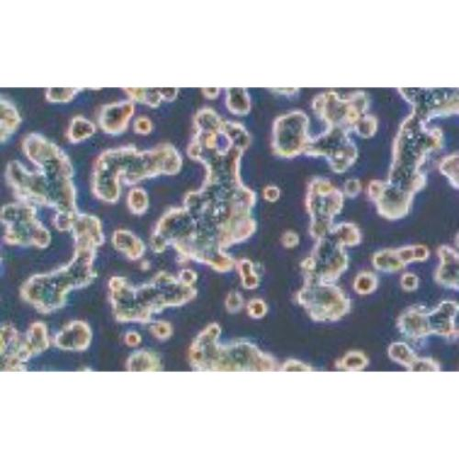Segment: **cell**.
Wrapping results in <instances>:
<instances>
[{
    "label": "cell",
    "instance_id": "obj_24",
    "mask_svg": "<svg viewBox=\"0 0 459 459\" xmlns=\"http://www.w3.org/2000/svg\"><path fill=\"white\" fill-rule=\"evenodd\" d=\"M127 204L132 213L144 214L147 211L149 204L147 192L142 189H132L129 193Z\"/></svg>",
    "mask_w": 459,
    "mask_h": 459
},
{
    "label": "cell",
    "instance_id": "obj_27",
    "mask_svg": "<svg viewBox=\"0 0 459 459\" xmlns=\"http://www.w3.org/2000/svg\"><path fill=\"white\" fill-rule=\"evenodd\" d=\"M411 372H438L440 371V365L436 361L431 359H418L417 362L414 364Z\"/></svg>",
    "mask_w": 459,
    "mask_h": 459
},
{
    "label": "cell",
    "instance_id": "obj_28",
    "mask_svg": "<svg viewBox=\"0 0 459 459\" xmlns=\"http://www.w3.org/2000/svg\"><path fill=\"white\" fill-rule=\"evenodd\" d=\"M401 286L407 292L416 291L419 287V278L413 273L403 274L401 278Z\"/></svg>",
    "mask_w": 459,
    "mask_h": 459
},
{
    "label": "cell",
    "instance_id": "obj_18",
    "mask_svg": "<svg viewBox=\"0 0 459 459\" xmlns=\"http://www.w3.org/2000/svg\"><path fill=\"white\" fill-rule=\"evenodd\" d=\"M372 264L376 270L385 273H394L406 267L401 259L399 248L384 249L376 252L373 256Z\"/></svg>",
    "mask_w": 459,
    "mask_h": 459
},
{
    "label": "cell",
    "instance_id": "obj_31",
    "mask_svg": "<svg viewBox=\"0 0 459 459\" xmlns=\"http://www.w3.org/2000/svg\"><path fill=\"white\" fill-rule=\"evenodd\" d=\"M361 184L359 180L349 179L346 183V194L348 198H354L359 194L361 191Z\"/></svg>",
    "mask_w": 459,
    "mask_h": 459
},
{
    "label": "cell",
    "instance_id": "obj_14",
    "mask_svg": "<svg viewBox=\"0 0 459 459\" xmlns=\"http://www.w3.org/2000/svg\"><path fill=\"white\" fill-rule=\"evenodd\" d=\"M440 265L436 271V281L445 289H459V255L449 246H441L438 250Z\"/></svg>",
    "mask_w": 459,
    "mask_h": 459
},
{
    "label": "cell",
    "instance_id": "obj_15",
    "mask_svg": "<svg viewBox=\"0 0 459 459\" xmlns=\"http://www.w3.org/2000/svg\"><path fill=\"white\" fill-rule=\"evenodd\" d=\"M91 341V331L83 322H73L56 337L57 346L65 349L82 350L88 347Z\"/></svg>",
    "mask_w": 459,
    "mask_h": 459
},
{
    "label": "cell",
    "instance_id": "obj_19",
    "mask_svg": "<svg viewBox=\"0 0 459 459\" xmlns=\"http://www.w3.org/2000/svg\"><path fill=\"white\" fill-rule=\"evenodd\" d=\"M21 119L17 109L7 100H1V142H5L17 131Z\"/></svg>",
    "mask_w": 459,
    "mask_h": 459
},
{
    "label": "cell",
    "instance_id": "obj_5",
    "mask_svg": "<svg viewBox=\"0 0 459 459\" xmlns=\"http://www.w3.org/2000/svg\"><path fill=\"white\" fill-rule=\"evenodd\" d=\"M110 290L114 315L122 322H147L153 313L182 305L196 295L191 286L166 273L140 287H132L125 278L115 277L110 281Z\"/></svg>",
    "mask_w": 459,
    "mask_h": 459
},
{
    "label": "cell",
    "instance_id": "obj_13",
    "mask_svg": "<svg viewBox=\"0 0 459 459\" xmlns=\"http://www.w3.org/2000/svg\"><path fill=\"white\" fill-rule=\"evenodd\" d=\"M134 106L130 101L110 104L103 107L100 116V126L107 134L118 135L128 127L134 115Z\"/></svg>",
    "mask_w": 459,
    "mask_h": 459
},
{
    "label": "cell",
    "instance_id": "obj_34",
    "mask_svg": "<svg viewBox=\"0 0 459 459\" xmlns=\"http://www.w3.org/2000/svg\"><path fill=\"white\" fill-rule=\"evenodd\" d=\"M265 198L268 199V201H275L280 198V191L275 186H269L265 189Z\"/></svg>",
    "mask_w": 459,
    "mask_h": 459
},
{
    "label": "cell",
    "instance_id": "obj_17",
    "mask_svg": "<svg viewBox=\"0 0 459 459\" xmlns=\"http://www.w3.org/2000/svg\"><path fill=\"white\" fill-rule=\"evenodd\" d=\"M126 93L132 97V100L140 101L148 104V105L157 107L159 105L162 100H172L175 99L177 88H125Z\"/></svg>",
    "mask_w": 459,
    "mask_h": 459
},
{
    "label": "cell",
    "instance_id": "obj_9",
    "mask_svg": "<svg viewBox=\"0 0 459 459\" xmlns=\"http://www.w3.org/2000/svg\"><path fill=\"white\" fill-rule=\"evenodd\" d=\"M297 300L316 322L339 321L351 310V300L339 287L311 278H305Z\"/></svg>",
    "mask_w": 459,
    "mask_h": 459
},
{
    "label": "cell",
    "instance_id": "obj_11",
    "mask_svg": "<svg viewBox=\"0 0 459 459\" xmlns=\"http://www.w3.org/2000/svg\"><path fill=\"white\" fill-rule=\"evenodd\" d=\"M325 134L312 140L305 149L309 156L327 158L334 172L344 173L352 167L357 158L356 144L348 137V130L339 126H329Z\"/></svg>",
    "mask_w": 459,
    "mask_h": 459
},
{
    "label": "cell",
    "instance_id": "obj_29",
    "mask_svg": "<svg viewBox=\"0 0 459 459\" xmlns=\"http://www.w3.org/2000/svg\"><path fill=\"white\" fill-rule=\"evenodd\" d=\"M250 315L255 318H262L267 313V306L261 300H254L250 302L249 307Z\"/></svg>",
    "mask_w": 459,
    "mask_h": 459
},
{
    "label": "cell",
    "instance_id": "obj_22",
    "mask_svg": "<svg viewBox=\"0 0 459 459\" xmlns=\"http://www.w3.org/2000/svg\"><path fill=\"white\" fill-rule=\"evenodd\" d=\"M378 287V277L372 272H361L354 281V290L359 295H369Z\"/></svg>",
    "mask_w": 459,
    "mask_h": 459
},
{
    "label": "cell",
    "instance_id": "obj_16",
    "mask_svg": "<svg viewBox=\"0 0 459 459\" xmlns=\"http://www.w3.org/2000/svg\"><path fill=\"white\" fill-rule=\"evenodd\" d=\"M112 241L116 249L127 255L132 260H137L144 255L145 250L144 243L129 231H115L113 233Z\"/></svg>",
    "mask_w": 459,
    "mask_h": 459
},
{
    "label": "cell",
    "instance_id": "obj_4",
    "mask_svg": "<svg viewBox=\"0 0 459 459\" xmlns=\"http://www.w3.org/2000/svg\"><path fill=\"white\" fill-rule=\"evenodd\" d=\"M181 164V157L170 144L144 152L132 147L110 149L103 152L95 164L92 192L100 201L115 204L120 196V179L134 185L150 177L174 175Z\"/></svg>",
    "mask_w": 459,
    "mask_h": 459
},
{
    "label": "cell",
    "instance_id": "obj_1",
    "mask_svg": "<svg viewBox=\"0 0 459 459\" xmlns=\"http://www.w3.org/2000/svg\"><path fill=\"white\" fill-rule=\"evenodd\" d=\"M22 147L38 170H28L19 161L9 163L6 179L15 197L26 204L53 209L56 211L53 219L56 229L71 232L80 212L70 159L61 148L40 134H28Z\"/></svg>",
    "mask_w": 459,
    "mask_h": 459
},
{
    "label": "cell",
    "instance_id": "obj_12",
    "mask_svg": "<svg viewBox=\"0 0 459 459\" xmlns=\"http://www.w3.org/2000/svg\"><path fill=\"white\" fill-rule=\"evenodd\" d=\"M308 119L302 113L294 112L278 119L273 131V148L283 157H294L305 152L310 141L307 129Z\"/></svg>",
    "mask_w": 459,
    "mask_h": 459
},
{
    "label": "cell",
    "instance_id": "obj_8",
    "mask_svg": "<svg viewBox=\"0 0 459 459\" xmlns=\"http://www.w3.org/2000/svg\"><path fill=\"white\" fill-rule=\"evenodd\" d=\"M0 215L8 245L43 249L52 242L50 231L38 219L36 206L19 201L5 205Z\"/></svg>",
    "mask_w": 459,
    "mask_h": 459
},
{
    "label": "cell",
    "instance_id": "obj_10",
    "mask_svg": "<svg viewBox=\"0 0 459 459\" xmlns=\"http://www.w3.org/2000/svg\"><path fill=\"white\" fill-rule=\"evenodd\" d=\"M307 210L311 217L310 234L318 240L334 227V218L342 211L344 195L328 180H313L307 195Z\"/></svg>",
    "mask_w": 459,
    "mask_h": 459
},
{
    "label": "cell",
    "instance_id": "obj_33",
    "mask_svg": "<svg viewBox=\"0 0 459 459\" xmlns=\"http://www.w3.org/2000/svg\"><path fill=\"white\" fill-rule=\"evenodd\" d=\"M300 239H299V236L296 233L291 232H287L284 233V236L283 237V246H286L287 248H295V246H297V243H299Z\"/></svg>",
    "mask_w": 459,
    "mask_h": 459
},
{
    "label": "cell",
    "instance_id": "obj_23",
    "mask_svg": "<svg viewBox=\"0 0 459 459\" xmlns=\"http://www.w3.org/2000/svg\"><path fill=\"white\" fill-rule=\"evenodd\" d=\"M369 364V359L365 354L359 352V351H352V352L347 353L340 360L338 367L347 370V371H360V370L365 369Z\"/></svg>",
    "mask_w": 459,
    "mask_h": 459
},
{
    "label": "cell",
    "instance_id": "obj_20",
    "mask_svg": "<svg viewBox=\"0 0 459 459\" xmlns=\"http://www.w3.org/2000/svg\"><path fill=\"white\" fill-rule=\"evenodd\" d=\"M95 132H96V127L93 123L83 117L78 116L73 119L68 130V137L73 144H78L91 137Z\"/></svg>",
    "mask_w": 459,
    "mask_h": 459
},
{
    "label": "cell",
    "instance_id": "obj_26",
    "mask_svg": "<svg viewBox=\"0 0 459 459\" xmlns=\"http://www.w3.org/2000/svg\"><path fill=\"white\" fill-rule=\"evenodd\" d=\"M80 90V88H51L46 92V99L53 103L68 102Z\"/></svg>",
    "mask_w": 459,
    "mask_h": 459
},
{
    "label": "cell",
    "instance_id": "obj_30",
    "mask_svg": "<svg viewBox=\"0 0 459 459\" xmlns=\"http://www.w3.org/2000/svg\"><path fill=\"white\" fill-rule=\"evenodd\" d=\"M134 131L139 134L147 135L152 131V123L147 118H139L134 123Z\"/></svg>",
    "mask_w": 459,
    "mask_h": 459
},
{
    "label": "cell",
    "instance_id": "obj_21",
    "mask_svg": "<svg viewBox=\"0 0 459 459\" xmlns=\"http://www.w3.org/2000/svg\"><path fill=\"white\" fill-rule=\"evenodd\" d=\"M389 357L394 362L407 367L409 371L413 369L418 359H419L413 353V351L411 349L410 347L407 344L403 343V342H397V343H394L389 347Z\"/></svg>",
    "mask_w": 459,
    "mask_h": 459
},
{
    "label": "cell",
    "instance_id": "obj_2",
    "mask_svg": "<svg viewBox=\"0 0 459 459\" xmlns=\"http://www.w3.org/2000/svg\"><path fill=\"white\" fill-rule=\"evenodd\" d=\"M442 144L441 131L427 129L417 113L405 120L395 139L388 181L375 180L369 186V198L381 217L397 221L409 214L414 196L426 183L421 167Z\"/></svg>",
    "mask_w": 459,
    "mask_h": 459
},
{
    "label": "cell",
    "instance_id": "obj_7",
    "mask_svg": "<svg viewBox=\"0 0 459 459\" xmlns=\"http://www.w3.org/2000/svg\"><path fill=\"white\" fill-rule=\"evenodd\" d=\"M458 310V304L452 300H445L431 312L423 306L410 307L398 318L397 327L411 340L423 339L432 334L455 337L458 335L455 326Z\"/></svg>",
    "mask_w": 459,
    "mask_h": 459
},
{
    "label": "cell",
    "instance_id": "obj_3",
    "mask_svg": "<svg viewBox=\"0 0 459 459\" xmlns=\"http://www.w3.org/2000/svg\"><path fill=\"white\" fill-rule=\"evenodd\" d=\"M71 232L75 240L71 261L51 273L33 275L21 287L22 299L38 312L61 309L71 290L88 286L96 277L93 264L97 249L105 243L102 223L95 215L80 212Z\"/></svg>",
    "mask_w": 459,
    "mask_h": 459
},
{
    "label": "cell",
    "instance_id": "obj_25",
    "mask_svg": "<svg viewBox=\"0 0 459 459\" xmlns=\"http://www.w3.org/2000/svg\"><path fill=\"white\" fill-rule=\"evenodd\" d=\"M440 170L443 175L448 177L452 186L458 189V154L445 157L440 164Z\"/></svg>",
    "mask_w": 459,
    "mask_h": 459
},
{
    "label": "cell",
    "instance_id": "obj_32",
    "mask_svg": "<svg viewBox=\"0 0 459 459\" xmlns=\"http://www.w3.org/2000/svg\"><path fill=\"white\" fill-rule=\"evenodd\" d=\"M283 371H311V367L304 365L299 361H287L283 367Z\"/></svg>",
    "mask_w": 459,
    "mask_h": 459
},
{
    "label": "cell",
    "instance_id": "obj_6",
    "mask_svg": "<svg viewBox=\"0 0 459 459\" xmlns=\"http://www.w3.org/2000/svg\"><path fill=\"white\" fill-rule=\"evenodd\" d=\"M362 241L359 228L353 223L334 226L317 240L311 255L302 262L304 278L334 284L348 268L346 248L359 246Z\"/></svg>",
    "mask_w": 459,
    "mask_h": 459
}]
</instances>
